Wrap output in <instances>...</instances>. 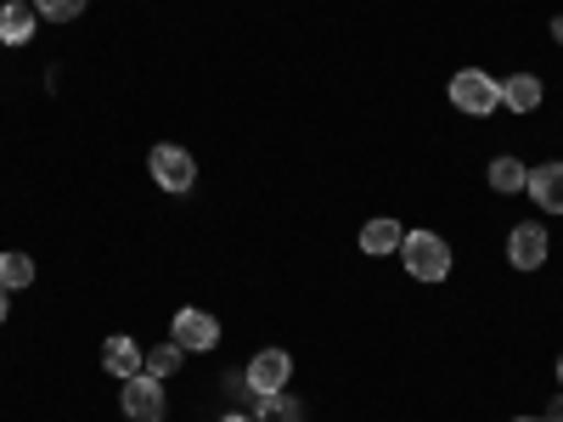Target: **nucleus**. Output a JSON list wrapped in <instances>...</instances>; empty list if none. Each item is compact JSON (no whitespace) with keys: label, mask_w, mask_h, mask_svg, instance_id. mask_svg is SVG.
<instances>
[{"label":"nucleus","mask_w":563,"mask_h":422,"mask_svg":"<svg viewBox=\"0 0 563 422\" xmlns=\"http://www.w3.org/2000/svg\"><path fill=\"white\" fill-rule=\"evenodd\" d=\"M40 29V12L29 0H12V7H0V45H29Z\"/></svg>","instance_id":"obj_11"},{"label":"nucleus","mask_w":563,"mask_h":422,"mask_svg":"<svg viewBox=\"0 0 563 422\" xmlns=\"http://www.w3.org/2000/svg\"><path fill=\"white\" fill-rule=\"evenodd\" d=\"M29 281H34V259L29 254H18V248L0 254V288L18 293V288H29Z\"/></svg>","instance_id":"obj_15"},{"label":"nucleus","mask_w":563,"mask_h":422,"mask_svg":"<svg viewBox=\"0 0 563 422\" xmlns=\"http://www.w3.org/2000/svg\"><path fill=\"white\" fill-rule=\"evenodd\" d=\"M220 422H254L249 411H231V417H220Z\"/></svg>","instance_id":"obj_21"},{"label":"nucleus","mask_w":563,"mask_h":422,"mask_svg":"<svg viewBox=\"0 0 563 422\" xmlns=\"http://www.w3.org/2000/svg\"><path fill=\"white\" fill-rule=\"evenodd\" d=\"M547 254H552V243H547V225L541 220H519V225L507 231V265L512 270H541Z\"/></svg>","instance_id":"obj_6"},{"label":"nucleus","mask_w":563,"mask_h":422,"mask_svg":"<svg viewBox=\"0 0 563 422\" xmlns=\"http://www.w3.org/2000/svg\"><path fill=\"white\" fill-rule=\"evenodd\" d=\"M243 384L254 389V395H282L294 384V355L288 349H260L254 360H249V371H243Z\"/></svg>","instance_id":"obj_7"},{"label":"nucleus","mask_w":563,"mask_h":422,"mask_svg":"<svg viewBox=\"0 0 563 422\" xmlns=\"http://www.w3.org/2000/svg\"><path fill=\"white\" fill-rule=\"evenodd\" d=\"M451 108L467 119H490L501 113V79H490L485 68H462L451 74Z\"/></svg>","instance_id":"obj_2"},{"label":"nucleus","mask_w":563,"mask_h":422,"mask_svg":"<svg viewBox=\"0 0 563 422\" xmlns=\"http://www.w3.org/2000/svg\"><path fill=\"white\" fill-rule=\"evenodd\" d=\"M7 310H12V293H7V288H0V326H7Z\"/></svg>","instance_id":"obj_19"},{"label":"nucleus","mask_w":563,"mask_h":422,"mask_svg":"<svg viewBox=\"0 0 563 422\" xmlns=\"http://www.w3.org/2000/svg\"><path fill=\"white\" fill-rule=\"evenodd\" d=\"M102 371H113V378L124 384V378H135V371H147V349H141L135 338H124V333H113L102 344Z\"/></svg>","instance_id":"obj_8"},{"label":"nucleus","mask_w":563,"mask_h":422,"mask_svg":"<svg viewBox=\"0 0 563 422\" xmlns=\"http://www.w3.org/2000/svg\"><path fill=\"white\" fill-rule=\"evenodd\" d=\"M29 7H34L45 23H74V18L90 7V0H29Z\"/></svg>","instance_id":"obj_17"},{"label":"nucleus","mask_w":563,"mask_h":422,"mask_svg":"<svg viewBox=\"0 0 563 422\" xmlns=\"http://www.w3.org/2000/svg\"><path fill=\"white\" fill-rule=\"evenodd\" d=\"M512 422H541V417H512Z\"/></svg>","instance_id":"obj_23"},{"label":"nucleus","mask_w":563,"mask_h":422,"mask_svg":"<svg viewBox=\"0 0 563 422\" xmlns=\"http://www.w3.org/2000/svg\"><path fill=\"white\" fill-rule=\"evenodd\" d=\"M400 243H406V225L395 220V214H378V220H366L361 225V248L378 259V254H400Z\"/></svg>","instance_id":"obj_10"},{"label":"nucleus","mask_w":563,"mask_h":422,"mask_svg":"<svg viewBox=\"0 0 563 422\" xmlns=\"http://www.w3.org/2000/svg\"><path fill=\"white\" fill-rule=\"evenodd\" d=\"M541 422H563V395H552V411H547Z\"/></svg>","instance_id":"obj_18"},{"label":"nucleus","mask_w":563,"mask_h":422,"mask_svg":"<svg viewBox=\"0 0 563 422\" xmlns=\"http://www.w3.org/2000/svg\"><path fill=\"white\" fill-rule=\"evenodd\" d=\"M400 265H406V276H417V281H445V276H451V243L440 237V231H406Z\"/></svg>","instance_id":"obj_1"},{"label":"nucleus","mask_w":563,"mask_h":422,"mask_svg":"<svg viewBox=\"0 0 563 422\" xmlns=\"http://www.w3.org/2000/svg\"><path fill=\"white\" fill-rule=\"evenodd\" d=\"M180 366H186V349H180L175 338H169V344H153V349H147V371H153V378H164V384H169Z\"/></svg>","instance_id":"obj_16"},{"label":"nucleus","mask_w":563,"mask_h":422,"mask_svg":"<svg viewBox=\"0 0 563 422\" xmlns=\"http://www.w3.org/2000/svg\"><path fill=\"white\" fill-rule=\"evenodd\" d=\"M501 108H507V113H536V108H541V79H536V74L501 79Z\"/></svg>","instance_id":"obj_13"},{"label":"nucleus","mask_w":563,"mask_h":422,"mask_svg":"<svg viewBox=\"0 0 563 422\" xmlns=\"http://www.w3.org/2000/svg\"><path fill=\"white\" fill-rule=\"evenodd\" d=\"M147 169H153V180L164 186V192H192V186H198V164H192V153L175 147V141H158V147L147 153Z\"/></svg>","instance_id":"obj_3"},{"label":"nucleus","mask_w":563,"mask_h":422,"mask_svg":"<svg viewBox=\"0 0 563 422\" xmlns=\"http://www.w3.org/2000/svg\"><path fill=\"white\" fill-rule=\"evenodd\" d=\"M249 406H254V411H249L254 422H305V411H299V400H294L288 389H282V395H254V389H249Z\"/></svg>","instance_id":"obj_12"},{"label":"nucleus","mask_w":563,"mask_h":422,"mask_svg":"<svg viewBox=\"0 0 563 422\" xmlns=\"http://www.w3.org/2000/svg\"><path fill=\"white\" fill-rule=\"evenodd\" d=\"M169 338H175L186 355H209V349L220 344V321H214L209 310H198V304H186V310H175V321H169Z\"/></svg>","instance_id":"obj_5"},{"label":"nucleus","mask_w":563,"mask_h":422,"mask_svg":"<svg viewBox=\"0 0 563 422\" xmlns=\"http://www.w3.org/2000/svg\"><path fill=\"white\" fill-rule=\"evenodd\" d=\"M525 192L536 198V209H541V214H563V164L552 158V164L530 169V186H525Z\"/></svg>","instance_id":"obj_9"},{"label":"nucleus","mask_w":563,"mask_h":422,"mask_svg":"<svg viewBox=\"0 0 563 422\" xmlns=\"http://www.w3.org/2000/svg\"><path fill=\"white\" fill-rule=\"evenodd\" d=\"M558 389H563V360H558Z\"/></svg>","instance_id":"obj_22"},{"label":"nucleus","mask_w":563,"mask_h":422,"mask_svg":"<svg viewBox=\"0 0 563 422\" xmlns=\"http://www.w3.org/2000/svg\"><path fill=\"white\" fill-rule=\"evenodd\" d=\"M525 186H530V169H525L519 158H496V164H490V192L512 198V192H525Z\"/></svg>","instance_id":"obj_14"},{"label":"nucleus","mask_w":563,"mask_h":422,"mask_svg":"<svg viewBox=\"0 0 563 422\" xmlns=\"http://www.w3.org/2000/svg\"><path fill=\"white\" fill-rule=\"evenodd\" d=\"M7 7H12V0H7Z\"/></svg>","instance_id":"obj_24"},{"label":"nucleus","mask_w":563,"mask_h":422,"mask_svg":"<svg viewBox=\"0 0 563 422\" xmlns=\"http://www.w3.org/2000/svg\"><path fill=\"white\" fill-rule=\"evenodd\" d=\"M119 406H124L130 422H164V411H169V400H164V378H153V371H135V378H124Z\"/></svg>","instance_id":"obj_4"},{"label":"nucleus","mask_w":563,"mask_h":422,"mask_svg":"<svg viewBox=\"0 0 563 422\" xmlns=\"http://www.w3.org/2000/svg\"><path fill=\"white\" fill-rule=\"evenodd\" d=\"M552 40H558V45H563V12H558V18H552Z\"/></svg>","instance_id":"obj_20"}]
</instances>
